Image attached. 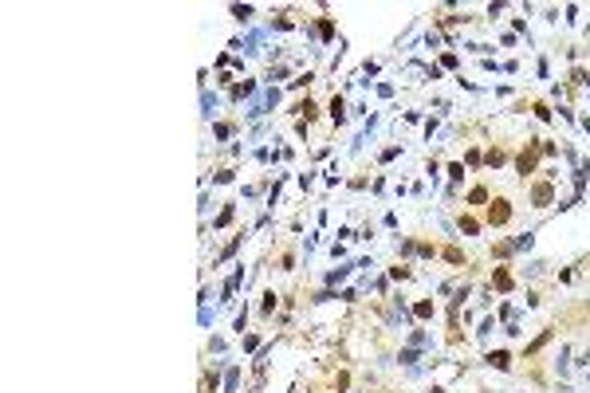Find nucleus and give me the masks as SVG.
Wrapping results in <instances>:
<instances>
[{
	"instance_id": "nucleus-3",
	"label": "nucleus",
	"mask_w": 590,
	"mask_h": 393,
	"mask_svg": "<svg viewBox=\"0 0 590 393\" xmlns=\"http://www.w3.org/2000/svg\"><path fill=\"white\" fill-rule=\"evenodd\" d=\"M535 201H539V205H547V201H551V189L539 185V189H535Z\"/></svg>"
},
{
	"instance_id": "nucleus-2",
	"label": "nucleus",
	"mask_w": 590,
	"mask_h": 393,
	"mask_svg": "<svg viewBox=\"0 0 590 393\" xmlns=\"http://www.w3.org/2000/svg\"><path fill=\"white\" fill-rule=\"evenodd\" d=\"M496 287L508 291V287H512V276H508V272H496Z\"/></svg>"
},
{
	"instance_id": "nucleus-1",
	"label": "nucleus",
	"mask_w": 590,
	"mask_h": 393,
	"mask_svg": "<svg viewBox=\"0 0 590 393\" xmlns=\"http://www.w3.org/2000/svg\"><path fill=\"white\" fill-rule=\"evenodd\" d=\"M508 216H512V208H508V201H496V205L488 208V220H492V224H504Z\"/></svg>"
}]
</instances>
